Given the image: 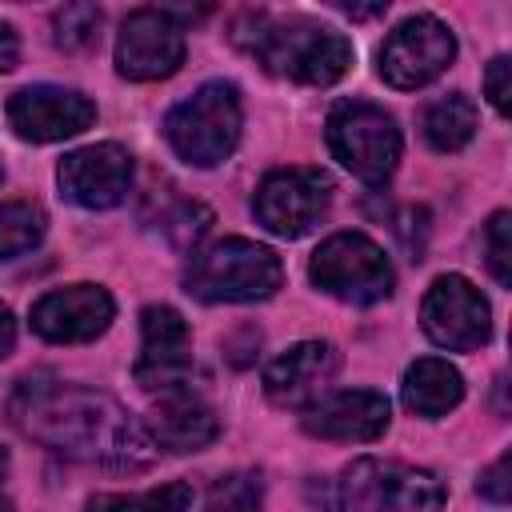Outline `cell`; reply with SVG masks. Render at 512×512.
<instances>
[{"label": "cell", "instance_id": "6da1fadb", "mask_svg": "<svg viewBox=\"0 0 512 512\" xmlns=\"http://www.w3.org/2000/svg\"><path fill=\"white\" fill-rule=\"evenodd\" d=\"M12 424L72 460L104 464V468H144L156 448L108 392L60 380H24L8 400Z\"/></svg>", "mask_w": 512, "mask_h": 512}, {"label": "cell", "instance_id": "7a4b0ae2", "mask_svg": "<svg viewBox=\"0 0 512 512\" xmlns=\"http://www.w3.org/2000/svg\"><path fill=\"white\" fill-rule=\"evenodd\" d=\"M232 40L252 52L272 76L296 80V84H336L348 68H352V40L340 36L328 24L304 20V16H288L276 20L268 12H248L236 20Z\"/></svg>", "mask_w": 512, "mask_h": 512}, {"label": "cell", "instance_id": "3957f363", "mask_svg": "<svg viewBox=\"0 0 512 512\" xmlns=\"http://www.w3.org/2000/svg\"><path fill=\"white\" fill-rule=\"evenodd\" d=\"M284 280V264L272 248L244 240V236H224L208 248H200L184 272L188 296L204 304H252L268 300Z\"/></svg>", "mask_w": 512, "mask_h": 512}, {"label": "cell", "instance_id": "277c9868", "mask_svg": "<svg viewBox=\"0 0 512 512\" xmlns=\"http://www.w3.org/2000/svg\"><path fill=\"white\" fill-rule=\"evenodd\" d=\"M240 124H244V112H240L236 84L208 80L164 116V136L184 164L216 168L240 144Z\"/></svg>", "mask_w": 512, "mask_h": 512}, {"label": "cell", "instance_id": "5b68a950", "mask_svg": "<svg viewBox=\"0 0 512 512\" xmlns=\"http://www.w3.org/2000/svg\"><path fill=\"white\" fill-rule=\"evenodd\" d=\"M336 508L340 512H440L444 484L428 468L360 456L336 480Z\"/></svg>", "mask_w": 512, "mask_h": 512}, {"label": "cell", "instance_id": "8992f818", "mask_svg": "<svg viewBox=\"0 0 512 512\" xmlns=\"http://www.w3.org/2000/svg\"><path fill=\"white\" fill-rule=\"evenodd\" d=\"M324 136H328L332 156L352 176H360L368 184H384L400 164V128H396V120L384 108L368 104V100H340L328 112Z\"/></svg>", "mask_w": 512, "mask_h": 512}, {"label": "cell", "instance_id": "52a82bcc", "mask_svg": "<svg viewBox=\"0 0 512 512\" xmlns=\"http://www.w3.org/2000/svg\"><path fill=\"white\" fill-rule=\"evenodd\" d=\"M308 276L320 292L344 300V304H380L392 296V264L376 240L364 232H336L328 236L308 264Z\"/></svg>", "mask_w": 512, "mask_h": 512}, {"label": "cell", "instance_id": "ba28073f", "mask_svg": "<svg viewBox=\"0 0 512 512\" xmlns=\"http://www.w3.org/2000/svg\"><path fill=\"white\" fill-rule=\"evenodd\" d=\"M332 204V180L320 168H276L260 180L252 212L256 220L284 240L304 236L320 224V216Z\"/></svg>", "mask_w": 512, "mask_h": 512}, {"label": "cell", "instance_id": "9c48e42d", "mask_svg": "<svg viewBox=\"0 0 512 512\" xmlns=\"http://www.w3.org/2000/svg\"><path fill=\"white\" fill-rule=\"evenodd\" d=\"M456 56V36L448 24H440L436 16L420 12V16H408L404 24H396L388 32V40L380 44V76L384 84L392 88H424L432 84Z\"/></svg>", "mask_w": 512, "mask_h": 512}, {"label": "cell", "instance_id": "30bf717a", "mask_svg": "<svg viewBox=\"0 0 512 512\" xmlns=\"http://www.w3.org/2000/svg\"><path fill=\"white\" fill-rule=\"evenodd\" d=\"M420 324H424L428 340L448 352H472L492 336L488 300L460 272L432 280V288L424 292V304H420Z\"/></svg>", "mask_w": 512, "mask_h": 512}, {"label": "cell", "instance_id": "8fae6325", "mask_svg": "<svg viewBox=\"0 0 512 512\" xmlns=\"http://www.w3.org/2000/svg\"><path fill=\"white\" fill-rule=\"evenodd\" d=\"M132 372L148 392H184L192 372V332L176 308L148 304L140 312V356Z\"/></svg>", "mask_w": 512, "mask_h": 512}, {"label": "cell", "instance_id": "7c38bea8", "mask_svg": "<svg viewBox=\"0 0 512 512\" xmlns=\"http://www.w3.org/2000/svg\"><path fill=\"white\" fill-rule=\"evenodd\" d=\"M184 64V28L168 8H136L116 36V68L128 80H164Z\"/></svg>", "mask_w": 512, "mask_h": 512}, {"label": "cell", "instance_id": "4fadbf2b", "mask_svg": "<svg viewBox=\"0 0 512 512\" xmlns=\"http://www.w3.org/2000/svg\"><path fill=\"white\" fill-rule=\"evenodd\" d=\"M96 120V104L76 92V88H56V84H32L12 92L8 100V124L20 140L32 144H52L84 132Z\"/></svg>", "mask_w": 512, "mask_h": 512}, {"label": "cell", "instance_id": "5bb4252c", "mask_svg": "<svg viewBox=\"0 0 512 512\" xmlns=\"http://www.w3.org/2000/svg\"><path fill=\"white\" fill-rule=\"evenodd\" d=\"M56 180L64 200L80 208H92V212L116 208L132 184V156L120 144H88L60 160Z\"/></svg>", "mask_w": 512, "mask_h": 512}, {"label": "cell", "instance_id": "9a60e30c", "mask_svg": "<svg viewBox=\"0 0 512 512\" xmlns=\"http://www.w3.org/2000/svg\"><path fill=\"white\" fill-rule=\"evenodd\" d=\"M116 316L112 296L100 284H68L32 304V332L52 344L96 340Z\"/></svg>", "mask_w": 512, "mask_h": 512}, {"label": "cell", "instance_id": "2e32d148", "mask_svg": "<svg viewBox=\"0 0 512 512\" xmlns=\"http://www.w3.org/2000/svg\"><path fill=\"white\" fill-rule=\"evenodd\" d=\"M340 372V352L328 340H300L264 368V392L280 408L316 404Z\"/></svg>", "mask_w": 512, "mask_h": 512}, {"label": "cell", "instance_id": "e0dca14e", "mask_svg": "<svg viewBox=\"0 0 512 512\" xmlns=\"http://www.w3.org/2000/svg\"><path fill=\"white\" fill-rule=\"evenodd\" d=\"M388 396L372 388H348L320 396L316 404L304 408V432L320 440H340V444H368L388 428Z\"/></svg>", "mask_w": 512, "mask_h": 512}, {"label": "cell", "instance_id": "ac0fdd59", "mask_svg": "<svg viewBox=\"0 0 512 512\" xmlns=\"http://www.w3.org/2000/svg\"><path fill=\"white\" fill-rule=\"evenodd\" d=\"M144 432L156 448L168 452H200L220 436V416L192 392H168L148 416Z\"/></svg>", "mask_w": 512, "mask_h": 512}, {"label": "cell", "instance_id": "d6986e66", "mask_svg": "<svg viewBox=\"0 0 512 512\" xmlns=\"http://www.w3.org/2000/svg\"><path fill=\"white\" fill-rule=\"evenodd\" d=\"M400 400H404L408 412H416V416H424V420L448 416V412L464 400V376H460L448 360L424 356V360H416V364L404 372Z\"/></svg>", "mask_w": 512, "mask_h": 512}, {"label": "cell", "instance_id": "ffe728a7", "mask_svg": "<svg viewBox=\"0 0 512 512\" xmlns=\"http://www.w3.org/2000/svg\"><path fill=\"white\" fill-rule=\"evenodd\" d=\"M476 132V104L464 92L440 96L436 104H428L424 112V140L436 152H460Z\"/></svg>", "mask_w": 512, "mask_h": 512}, {"label": "cell", "instance_id": "44dd1931", "mask_svg": "<svg viewBox=\"0 0 512 512\" xmlns=\"http://www.w3.org/2000/svg\"><path fill=\"white\" fill-rule=\"evenodd\" d=\"M188 504H192V488L184 480H172V484L132 492V496H120V492L92 496L88 512H188Z\"/></svg>", "mask_w": 512, "mask_h": 512}, {"label": "cell", "instance_id": "7402d4cb", "mask_svg": "<svg viewBox=\"0 0 512 512\" xmlns=\"http://www.w3.org/2000/svg\"><path fill=\"white\" fill-rule=\"evenodd\" d=\"M44 224H48L44 212L36 204H28V200L0 204V260L32 252L44 240Z\"/></svg>", "mask_w": 512, "mask_h": 512}, {"label": "cell", "instance_id": "603a6c76", "mask_svg": "<svg viewBox=\"0 0 512 512\" xmlns=\"http://www.w3.org/2000/svg\"><path fill=\"white\" fill-rule=\"evenodd\" d=\"M264 484L256 472H228L208 488L204 512H260Z\"/></svg>", "mask_w": 512, "mask_h": 512}, {"label": "cell", "instance_id": "cb8c5ba5", "mask_svg": "<svg viewBox=\"0 0 512 512\" xmlns=\"http://www.w3.org/2000/svg\"><path fill=\"white\" fill-rule=\"evenodd\" d=\"M100 20L104 12L96 4H64L56 16H52V28H56V44L64 52H84L96 44L100 36Z\"/></svg>", "mask_w": 512, "mask_h": 512}, {"label": "cell", "instance_id": "d4e9b609", "mask_svg": "<svg viewBox=\"0 0 512 512\" xmlns=\"http://www.w3.org/2000/svg\"><path fill=\"white\" fill-rule=\"evenodd\" d=\"M508 232H512V216L508 212H496L492 220H488V228H484V248H488V268H492V276H496V284H512V240H508Z\"/></svg>", "mask_w": 512, "mask_h": 512}, {"label": "cell", "instance_id": "484cf974", "mask_svg": "<svg viewBox=\"0 0 512 512\" xmlns=\"http://www.w3.org/2000/svg\"><path fill=\"white\" fill-rule=\"evenodd\" d=\"M484 92H488V100H492L496 112H508V104H512V64H508V56H496V60L488 64V72H484Z\"/></svg>", "mask_w": 512, "mask_h": 512}, {"label": "cell", "instance_id": "4316f807", "mask_svg": "<svg viewBox=\"0 0 512 512\" xmlns=\"http://www.w3.org/2000/svg\"><path fill=\"white\" fill-rule=\"evenodd\" d=\"M476 488H480V496H484V500H492V504H508V496H512V488H508V452H504V456H500V460L480 476V484H476Z\"/></svg>", "mask_w": 512, "mask_h": 512}, {"label": "cell", "instance_id": "83f0119b", "mask_svg": "<svg viewBox=\"0 0 512 512\" xmlns=\"http://www.w3.org/2000/svg\"><path fill=\"white\" fill-rule=\"evenodd\" d=\"M16 60H20V40H16L12 24H4V20H0V72H12V68H16Z\"/></svg>", "mask_w": 512, "mask_h": 512}, {"label": "cell", "instance_id": "f1b7e54d", "mask_svg": "<svg viewBox=\"0 0 512 512\" xmlns=\"http://www.w3.org/2000/svg\"><path fill=\"white\" fill-rule=\"evenodd\" d=\"M12 344H16V320H12L8 304H0V360L12 352Z\"/></svg>", "mask_w": 512, "mask_h": 512}, {"label": "cell", "instance_id": "f546056e", "mask_svg": "<svg viewBox=\"0 0 512 512\" xmlns=\"http://www.w3.org/2000/svg\"><path fill=\"white\" fill-rule=\"evenodd\" d=\"M4 476H8V452L0 448V484H4Z\"/></svg>", "mask_w": 512, "mask_h": 512}, {"label": "cell", "instance_id": "4dcf8cb0", "mask_svg": "<svg viewBox=\"0 0 512 512\" xmlns=\"http://www.w3.org/2000/svg\"><path fill=\"white\" fill-rule=\"evenodd\" d=\"M0 512H12V504H4V500H0Z\"/></svg>", "mask_w": 512, "mask_h": 512}]
</instances>
